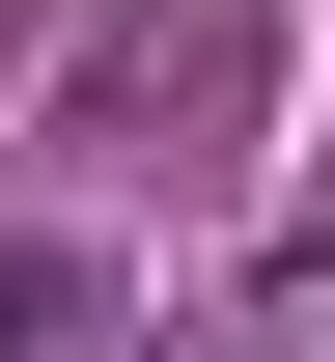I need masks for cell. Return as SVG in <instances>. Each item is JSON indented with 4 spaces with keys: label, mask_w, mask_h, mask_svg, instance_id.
Listing matches in <instances>:
<instances>
[{
    "label": "cell",
    "mask_w": 335,
    "mask_h": 362,
    "mask_svg": "<svg viewBox=\"0 0 335 362\" xmlns=\"http://www.w3.org/2000/svg\"><path fill=\"white\" fill-rule=\"evenodd\" d=\"M84 334H112V279H84V251H28V223H0V362H84Z\"/></svg>",
    "instance_id": "1"
}]
</instances>
